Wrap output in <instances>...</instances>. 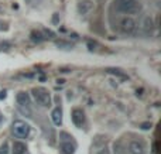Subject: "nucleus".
<instances>
[{"mask_svg": "<svg viewBox=\"0 0 161 154\" xmlns=\"http://www.w3.org/2000/svg\"><path fill=\"white\" fill-rule=\"evenodd\" d=\"M116 10L126 14H136L140 10L137 0H116Z\"/></svg>", "mask_w": 161, "mask_h": 154, "instance_id": "1", "label": "nucleus"}, {"mask_svg": "<svg viewBox=\"0 0 161 154\" xmlns=\"http://www.w3.org/2000/svg\"><path fill=\"white\" fill-rule=\"evenodd\" d=\"M31 93H33L34 99H36V102L38 105H41V106L44 107H50L51 106V93L48 92L45 88H34L33 91H31Z\"/></svg>", "mask_w": 161, "mask_h": 154, "instance_id": "2", "label": "nucleus"}, {"mask_svg": "<svg viewBox=\"0 0 161 154\" xmlns=\"http://www.w3.org/2000/svg\"><path fill=\"white\" fill-rule=\"evenodd\" d=\"M30 130H31L30 124L25 123V122H23V120H16L13 124H11V132H13L14 137H17V139L28 137Z\"/></svg>", "mask_w": 161, "mask_h": 154, "instance_id": "3", "label": "nucleus"}, {"mask_svg": "<svg viewBox=\"0 0 161 154\" xmlns=\"http://www.w3.org/2000/svg\"><path fill=\"white\" fill-rule=\"evenodd\" d=\"M71 119H72V123L75 124L78 129H82L83 126H85V113H83L82 109H79V107H75V109H72V112H71Z\"/></svg>", "mask_w": 161, "mask_h": 154, "instance_id": "4", "label": "nucleus"}, {"mask_svg": "<svg viewBox=\"0 0 161 154\" xmlns=\"http://www.w3.org/2000/svg\"><path fill=\"white\" fill-rule=\"evenodd\" d=\"M136 27H137V24L131 17H125V19L120 21V28H122V31L126 34H131L136 30Z\"/></svg>", "mask_w": 161, "mask_h": 154, "instance_id": "5", "label": "nucleus"}, {"mask_svg": "<svg viewBox=\"0 0 161 154\" xmlns=\"http://www.w3.org/2000/svg\"><path fill=\"white\" fill-rule=\"evenodd\" d=\"M129 153L130 154H146V146L143 141L134 140L129 144Z\"/></svg>", "mask_w": 161, "mask_h": 154, "instance_id": "6", "label": "nucleus"}, {"mask_svg": "<svg viewBox=\"0 0 161 154\" xmlns=\"http://www.w3.org/2000/svg\"><path fill=\"white\" fill-rule=\"evenodd\" d=\"M17 99V103H19L20 107H25V109H28L31 105V99H30V95H28L27 92H19L16 96Z\"/></svg>", "mask_w": 161, "mask_h": 154, "instance_id": "7", "label": "nucleus"}, {"mask_svg": "<svg viewBox=\"0 0 161 154\" xmlns=\"http://www.w3.org/2000/svg\"><path fill=\"white\" fill-rule=\"evenodd\" d=\"M75 149L76 146L74 141H61V144H59V150L62 154H74Z\"/></svg>", "mask_w": 161, "mask_h": 154, "instance_id": "8", "label": "nucleus"}, {"mask_svg": "<svg viewBox=\"0 0 161 154\" xmlns=\"http://www.w3.org/2000/svg\"><path fill=\"white\" fill-rule=\"evenodd\" d=\"M93 8V2L92 0H80L78 4V11L80 14H86Z\"/></svg>", "mask_w": 161, "mask_h": 154, "instance_id": "9", "label": "nucleus"}, {"mask_svg": "<svg viewBox=\"0 0 161 154\" xmlns=\"http://www.w3.org/2000/svg\"><path fill=\"white\" fill-rule=\"evenodd\" d=\"M51 118H53L54 124L61 126L62 124V110H61V107H55V109L53 110V113H51Z\"/></svg>", "mask_w": 161, "mask_h": 154, "instance_id": "10", "label": "nucleus"}, {"mask_svg": "<svg viewBox=\"0 0 161 154\" xmlns=\"http://www.w3.org/2000/svg\"><path fill=\"white\" fill-rule=\"evenodd\" d=\"M25 150H27V147H25V144L21 143V141H16V143L13 144V154H24Z\"/></svg>", "mask_w": 161, "mask_h": 154, "instance_id": "11", "label": "nucleus"}, {"mask_svg": "<svg viewBox=\"0 0 161 154\" xmlns=\"http://www.w3.org/2000/svg\"><path fill=\"white\" fill-rule=\"evenodd\" d=\"M106 72H108V74H113V75L119 76L120 79H129V76L126 75L125 72H122L120 69H116V68H108V69H106Z\"/></svg>", "mask_w": 161, "mask_h": 154, "instance_id": "12", "label": "nucleus"}, {"mask_svg": "<svg viewBox=\"0 0 161 154\" xmlns=\"http://www.w3.org/2000/svg\"><path fill=\"white\" fill-rule=\"evenodd\" d=\"M113 154H126V150L120 141H114L113 143Z\"/></svg>", "mask_w": 161, "mask_h": 154, "instance_id": "13", "label": "nucleus"}, {"mask_svg": "<svg viewBox=\"0 0 161 154\" xmlns=\"http://www.w3.org/2000/svg\"><path fill=\"white\" fill-rule=\"evenodd\" d=\"M55 44H57V47L64 48V50H72V44H69V42H65V41H57Z\"/></svg>", "mask_w": 161, "mask_h": 154, "instance_id": "14", "label": "nucleus"}, {"mask_svg": "<svg viewBox=\"0 0 161 154\" xmlns=\"http://www.w3.org/2000/svg\"><path fill=\"white\" fill-rule=\"evenodd\" d=\"M31 40H33V41H42V40H44V37L41 36V33H36V31H33V33H31Z\"/></svg>", "mask_w": 161, "mask_h": 154, "instance_id": "15", "label": "nucleus"}, {"mask_svg": "<svg viewBox=\"0 0 161 154\" xmlns=\"http://www.w3.org/2000/svg\"><path fill=\"white\" fill-rule=\"evenodd\" d=\"M59 139H61V141H72V136H69L68 133H65V132H62V133H59Z\"/></svg>", "mask_w": 161, "mask_h": 154, "instance_id": "16", "label": "nucleus"}, {"mask_svg": "<svg viewBox=\"0 0 161 154\" xmlns=\"http://www.w3.org/2000/svg\"><path fill=\"white\" fill-rule=\"evenodd\" d=\"M8 153V147H7V143L2 144L0 146V154H7Z\"/></svg>", "mask_w": 161, "mask_h": 154, "instance_id": "17", "label": "nucleus"}, {"mask_svg": "<svg viewBox=\"0 0 161 154\" xmlns=\"http://www.w3.org/2000/svg\"><path fill=\"white\" fill-rule=\"evenodd\" d=\"M151 20H150V17H146V20H144V28L146 30H148V28H151Z\"/></svg>", "mask_w": 161, "mask_h": 154, "instance_id": "18", "label": "nucleus"}, {"mask_svg": "<svg viewBox=\"0 0 161 154\" xmlns=\"http://www.w3.org/2000/svg\"><path fill=\"white\" fill-rule=\"evenodd\" d=\"M10 48V44H7V42H4V44H0V50H8Z\"/></svg>", "mask_w": 161, "mask_h": 154, "instance_id": "19", "label": "nucleus"}, {"mask_svg": "<svg viewBox=\"0 0 161 154\" xmlns=\"http://www.w3.org/2000/svg\"><path fill=\"white\" fill-rule=\"evenodd\" d=\"M150 127H151V123H143V124H142V129H143V130H148Z\"/></svg>", "mask_w": 161, "mask_h": 154, "instance_id": "20", "label": "nucleus"}, {"mask_svg": "<svg viewBox=\"0 0 161 154\" xmlns=\"http://www.w3.org/2000/svg\"><path fill=\"white\" fill-rule=\"evenodd\" d=\"M6 98V91H0V99H4Z\"/></svg>", "mask_w": 161, "mask_h": 154, "instance_id": "21", "label": "nucleus"}, {"mask_svg": "<svg viewBox=\"0 0 161 154\" xmlns=\"http://www.w3.org/2000/svg\"><path fill=\"white\" fill-rule=\"evenodd\" d=\"M53 21H54V23H58V14H57V13L54 14V19H53Z\"/></svg>", "mask_w": 161, "mask_h": 154, "instance_id": "22", "label": "nucleus"}, {"mask_svg": "<svg viewBox=\"0 0 161 154\" xmlns=\"http://www.w3.org/2000/svg\"><path fill=\"white\" fill-rule=\"evenodd\" d=\"M2 122H3V116H2V113H0V124H2Z\"/></svg>", "mask_w": 161, "mask_h": 154, "instance_id": "23", "label": "nucleus"}]
</instances>
